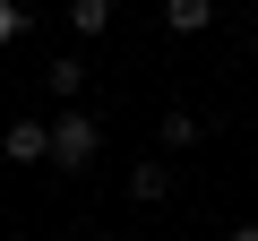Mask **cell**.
<instances>
[{"instance_id": "cell-2", "label": "cell", "mask_w": 258, "mask_h": 241, "mask_svg": "<svg viewBox=\"0 0 258 241\" xmlns=\"http://www.w3.org/2000/svg\"><path fill=\"white\" fill-rule=\"evenodd\" d=\"M0 155H9V164H52V120H9V130H0Z\"/></svg>"}, {"instance_id": "cell-1", "label": "cell", "mask_w": 258, "mask_h": 241, "mask_svg": "<svg viewBox=\"0 0 258 241\" xmlns=\"http://www.w3.org/2000/svg\"><path fill=\"white\" fill-rule=\"evenodd\" d=\"M95 155H103V120H95V112H78V103H69V112H60V120H52V164H60V172H86V164H95Z\"/></svg>"}, {"instance_id": "cell-9", "label": "cell", "mask_w": 258, "mask_h": 241, "mask_svg": "<svg viewBox=\"0 0 258 241\" xmlns=\"http://www.w3.org/2000/svg\"><path fill=\"white\" fill-rule=\"evenodd\" d=\"M224 241H258V224H232V232H224Z\"/></svg>"}, {"instance_id": "cell-6", "label": "cell", "mask_w": 258, "mask_h": 241, "mask_svg": "<svg viewBox=\"0 0 258 241\" xmlns=\"http://www.w3.org/2000/svg\"><path fill=\"white\" fill-rule=\"evenodd\" d=\"M155 138L181 155V147H198V138H207V120H198V112H164V120H155Z\"/></svg>"}, {"instance_id": "cell-7", "label": "cell", "mask_w": 258, "mask_h": 241, "mask_svg": "<svg viewBox=\"0 0 258 241\" xmlns=\"http://www.w3.org/2000/svg\"><path fill=\"white\" fill-rule=\"evenodd\" d=\"M103 26H112V0H69V35H86V43H95Z\"/></svg>"}, {"instance_id": "cell-4", "label": "cell", "mask_w": 258, "mask_h": 241, "mask_svg": "<svg viewBox=\"0 0 258 241\" xmlns=\"http://www.w3.org/2000/svg\"><path fill=\"white\" fill-rule=\"evenodd\" d=\"M43 86H52L60 103H78V95H86V61H78V52H60V61H43Z\"/></svg>"}, {"instance_id": "cell-8", "label": "cell", "mask_w": 258, "mask_h": 241, "mask_svg": "<svg viewBox=\"0 0 258 241\" xmlns=\"http://www.w3.org/2000/svg\"><path fill=\"white\" fill-rule=\"evenodd\" d=\"M26 35V9H18V0H0V43H18Z\"/></svg>"}, {"instance_id": "cell-3", "label": "cell", "mask_w": 258, "mask_h": 241, "mask_svg": "<svg viewBox=\"0 0 258 241\" xmlns=\"http://www.w3.org/2000/svg\"><path fill=\"white\" fill-rule=\"evenodd\" d=\"M129 198H138V207H164V198H172V164H164V155L129 164Z\"/></svg>"}, {"instance_id": "cell-5", "label": "cell", "mask_w": 258, "mask_h": 241, "mask_svg": "<svg viewBox=\"0 0 258 241\" xmlns=\"http://www.w3.org/2000/svg\"><path fill=\"white\" fill-rule=\"evenodd\" d=\"M164 26L172 35H207L215 26V0H164Z\"/></svg>"}]
</instances>
